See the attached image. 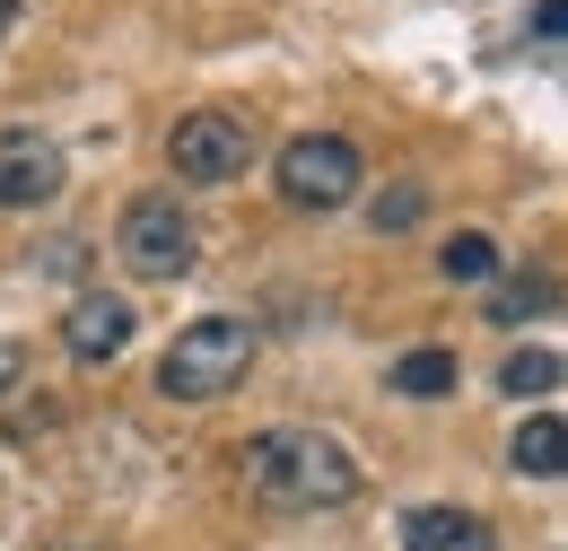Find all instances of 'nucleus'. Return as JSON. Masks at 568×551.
I'll return each mask as SVG.
<instances>
[{"mask_svg":"<svg viewBox=\"0 0 568 551\" xmlns=\"http://www.w3.org/2000/svg\"><path fill=\"white\" fill-rule=\"evenodd\" d=\"M236 473H245V490H254L263 508H281V517L351 508V499H358L351 447L324 438V429H254V438L236 447Z\"/></svg>","mask_w":568,"mask_h":551,"instance_id":"obj_1","label":"nucleus"},{"mask_svg":"<svg viewBox=\"0 0 568 551\" xmlns=\"http://www.w3.org/2000/svg\"><path fill=\"white\" fill-rule=\"evenodd\" d=\"M254 315H193L175 342L158 350V394L166 403H219L227 385H245V368H254Z\"/></svg>","mask_w":568,"mask_h":551,"instance_id":"obj_2","label":"nucleus"},{"mask_svg":"<svg viewBox=\"0 0 568 551\" xmlns=\"http://www.w3.org/2000/svg\"><path fill=\"white\" fill-rule=\"evenodd\" d=\"M114 254L141 280H184L193 254H202V228H193V210L175 202V193H132L123 219H114Z\"/></svg>","mask_w":568,"mask_h":551,"instance_id":"obj_3","label":"nucleus"},{"mask_svg":"<svg viewBox=\"0 0 568 551\" xmlns=\"http://www.w3.org/2000/svg\"><path fill=\"white\" fill-rule=\"evenodd\" d=\"M272 184H281L288 210H342V202H358V184H367V158H358V140H342V132H297L281 149V167H272Z\"/></svg>","mask_w":568,"mask_h":551,"instance_id":"obj_4","label":"nucleus"},{"mask_svg":"<svg viewBox=\"0 0 568 551\" xmlns=\"http://www.w3.org/2000/svg\"><path fill=\"white\" fill-rule=\"evenodd\" d=\"M166 167L184 176V184H236L245 167H254V123L245 114H227V106H193L175 140H166Z\"/></svg>","mask_w":568,"mask_h":551,"instance_id":"obj_5","label":"nucleus"},{"mask_svg":"<svg viewBox=\"0 0 568 551\" xmlns=\"http://www.w3.org/2000/svg\"><path fill=\"white\" fill-rule=\"evenodd\" d=\"M62 149L36 132V123H9L0 132V210H44V202H62Z\"/></svg>","mask_w":568,"mask_h":551,"instance_id":"obj_6","label":"nucleus"},{"mask_svg":"<svg viewBox=\"0 0 568 551\" xmlns=\"http://www.w3.org/2000/svg\"><path fill=\"white\" fill-rule=\"evenodd\" d=\"M132 342V307L123 298H105V289H88L71 315H62V350H71L79 368H97V359H114V350Z\"/></svg>","mask_w":568,"mask_h":551,"instance_id":"obj_7","label":"nucleus"},{"mask_svg":"<svg viewBox=\"0 0 568 551\" xmlns=\"http://www.w3.org/2000/svg\"><path fill=\"white\" fill-rule=\"evenodd\" d=\"M403 551H498V534L473 508H403Z\"/></svg>","mask_w":568,"mask_h":551,"instance_id":"obj_8","label":"nucleus"},{"mask_svg":"<svg viewBox=\"0 0 568 551\" xmlns=\"http://www.w3.org/2000/svg\"><path fill=\"white\" fill-rule=\"evenodd\" d=\"M507 464L525 473V482H560V464H568V429L560 412H534L516 438H507Z\"/></svg>","mask_w":568,"mask_h":551,"instance_id":"obj_9","label":"nucleus"},{"mask_svg":"<svg viewBox=\"0 0 568 551\" xmlns=\"http://www.w3.org/2000/svg\"><path fill=\"white\" fill-rule=\"evenodd\" d=\"M455 377H464V368H455V350H403V359H394V368H385V385H394V394H403V403H437V394H455Z\"/></svg>","mask_w":568,"mask_h":551,"instance_id":"obj_10","label":"nucleus"},{"mask_svg":"<svg viewBox=\"0 0 568 551\" xmlns=\"http://www.w3.org/2000/svg\"><path fill=\"white\" fill-rule=\"evenodd\" d=\"M551 385H560V350H516L498 368V394H516V403H542Z\"/></svg>","mask_w":568,"mask_h":551,"instance_id":"obj_11","label":"nucleus"},{"mask_svg":"<svg viewBox=\"0 0 568 551\" xmlns=\"http://www.w3.org/2000/svg\"><path fill=\"white\" fill-rule=\"evenodd\" d=\"M437 272H446V280H490L498 272V237L455 228V237H446V254H437Z\"/></svg>","mask_w":568,"mask_h":551,"instance_id":"obj_12","label":"nucleus"},{"mask_svg":"<svg viewBox=\"0 0 568 551\" xmlns=\"http://www.w3.org/2000/svg\"><path fill=\"white\" fill-rule=\"evenodd\" d=\"M534 307H551V280H542V272L507 280V289H498V298H490V324H525Z\"/></svg>","mask_w":568,"mask_h":551,"instance_id":"obj_13","label":"nucleus"},{"mask_svg":"<svg viewBox=\"0 0 568 551\" xmlns=\"http://www.w3.org/2000/svg\"><path fill=\"white\" fill-rule=\"evenodd\" d=\"M412 219H420V184H403V193L376 202V228H412Z\"/></svg>","mask_w":568,"mask_h":551,"instance_id":"obj_14","label":"nucleus"},{"mask_svg":"<svg viewBox=\"0 0 568 551\" xmlns=\"http://www.w3.org/2000/svg\"><path fill=\"white\" fill-rule=\"evenodd\" d=\"M18 385H27V350H18V342H0V403H9Z\"/></svg>","mask_w":568,"mask_h":551,"instance_id":"obj_15","label":"nucleus"},{"mask_svg":"<svg viewBox=\"0 0 568 551\" xmlns=\"http://www.w3.org/2000/svg\"><path fill=\"white\" fill-rule=\"evenodd\" d=\"M560 27H568V0H534V36L560 44Z\"/></svg>","mask_w":568,"mask_h":551,"instance_id":"obj_16","label":"nucleus"},{"mask_svg":"<svg viewBox=\"0 0 568 551\" xmlns=\"http://www.w3.org/2000/svg\"><path fill=\"white\" fill-rule=\"evenodd\" d=\"M9 27H18V0H0V44H9Z\"/></svg>","mask_w":568,"mask_h":551,"instance_id":"obj_17","label":"nucleus"},{"mask_svg":"<svg viewBox=\"0 0 568 551\" xmlns=\"http://www.w3.org/2000/svg\"><path fill=\"white\" fill-rule=\"evenodd\" d=\"M53 551H105V543H53Z\"/></svg>","mask_w":568,"mask_h":551,"instance_id":"obj_18","label":"nucleus"}]
</instances>
